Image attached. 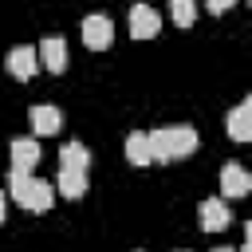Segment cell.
<instances>
[{
  "label": "cell",
  "instance_id": "6da1fadb",
  "mask_svg": "<svg viewBox=\"0 0 252 252\" xmlns=\"http://www.w3.org/2000/svg\"><path fill=\"white\" fill-rule=\"evenodd\" d=\"M197 130L193 126H161L150 134V154L154 161H177V158H189L197 150Z\"/></svg>",
  "mask_w": 252,
  "mask_h": 252
},
{
  "label": "cell",
  "instance_id": "7a4b0ae2",
  "mask_svg": "<svg viewBox=\"0 0 252 252\" xmlns=\"http://www.w3.org/2000/svg\"><path fill=\"white\" fill-rule=\"evenodd\" d=\"M8 193H12V201H16L20 209H28V213H47V209L55 205V189H51L47 181L24 173V169H12V177H8Z\"/></svg>",
  "mask_w": 252,
  "mask_h": 252
},
{
  "label": "cell",
  "instance_id": "3957f363",
  "mask_svg": "<svg viewBox=\"0 0 252 252\" xmlns=\"http://www.w3.org/2000/svg\"><path fill=\"white\" fill-rule=\"evenodd\" d=\"M83 43H87L91 51H106V47L114 43V24H110V16H102V12L87 16V20H83Z\"/></svg>",
  "mask_w": 252,
  "mask_h": 252
},
{
  "label": "cell",
  "instance_id": "277c9868",
  "mask_svg": "<svg viewBox=\"0 0 252 252\" xmlns=\"http://www.w3.org/2000/svg\"><path fill=\"white\" fill-rule=\"evenodd\" d=\"M35 55H39V67H43V71H51V75H63V71H67V43H63L59 35L39 39Z\"/></svg>",
  "mask_w": 252,
  "mask_h": 252
},
{
  "label": "cell",
  "instance_id": "5b68a950",
  "mask_svg": "<svg viewBox=\"0 0 252 252\" xmlns=\"http://www.w3.org/2000/svg\"><path fill=\"white\" fill-rule=\"evenodd\" d=\"M197 220H201L205 232H224V228L232 224V213H228V205H224L220 197H209V201H201Z\"/></svg>",
  "mask_w": 252,
  "mask_h": 252
},
{
  "label": "cell",
  "instance_id": "8992f818",
  "mask_svg": "<svg viewBox=\"0 0 252 252\" xmlns=\"http://www.w3.org/2000/svg\"><path fill=\"white\" fill-rule=\"evenodd\" d=\"M158 32H161V16L150 4H134L130 8V35L134 39H154Z\"/></svg>",
  "mask_w": 252,
  "mask_h": 252
},
{
  "label": "cell",
  "instance_id": "52a82bcc",
  "mask_svg": "<svg viewBox=\"0 0 252 252\" xmlns=\"http://www.w3.org/2000/svg\"><path fill=\"white\" fill-rule=\"evenodd\" d=\"M35 71H39V55H35V47L20 43V47L8 51V75H12V79H32Z\"/></svg>",
  "mask_w": 252,
  "mask_h": 252
},
{
  "label": "cell",
  "instance_id": "ba28073f",
  "mask_svg": "<svg viewBox=\"0 0 252 252\" xmlns=\"http://www.w3.org/2000/svg\"><path fill=\"white\" fill-rule=\"evenodd\" d=\"M228 138L232 142H252V98H244V102H236L232 110H228Z\"/></svg>",
  "mask_w": 252,
  "mask_h": 252
},
{
  "label": "cell",
  "instance_id": "9c48e42d",
  "mask_svg": "<svg viewBox=\"0 0 252 252\" xmlns=\"http://www.w3.org/2000/svg\"><path fill=\"white\" fill-rule=\"evenodd\" d=\"M28 122H32V134H35V138H47V134H59L63 114L43 102V106H32V110H28Z\"/></svg>",
  "mask_w": 252,
  "mask_h": 252
},
{
  "label": "cell",
  "instance_id": "30bf717a",
  "mask_svg": "<svg viewBox=\"0 0 252 252\" xmlns=\"http://www.w3.org/2000/svg\"><path fill=\"white\" fill-rule=\"evenodd\" d=\"M248 189H252L248 169L236 165V161H228V165L220 169V193H224V197H248Z\"/></svg>",
  "mask_w": 252,
  "mask_h": 252
},
{
  "label": "cell",
  "instance_id": "8fae6325",
  "mask_svg": "<svg viewBox=\"0 0 252 252\" xmlns=\"http://www.w3.org/2000/svg\"><path fill=\"white\" fill-rule=\"evenodd\" d=\"M8 154H12V169H24V173H32V169L39 165V158H43L35 138H16Z\"/></svg>",
  "mask_w": 252,
  "mask_h": 252
},
{
  "label": "cell",
  "instance_id": "7c38bea8",
  "mask_svg": "<svg viewBox=\"0 0 252 252\" xmlns=\"http://www.w3.org/2000/svg\"><path fill=\"white\" fill-rule=\"evenodd\" d=\"M59 193H63L67 201H79V197L87 193V173H83V169H63V165H59Z\"/></svg>",
  "mask_w": 252,
  "mask_h": 252
},
{
  "label": "cell",
  "instance_id": "4fadbf2b",
  "mask_svg": "<svg viewBox=\"0 0 252 252\" xmlns=\"http://www.w3.org/2000/svg\"><path fill=\"white\" fill-rule=\"evenodd\" d=\"M126 161L138 165V169L154 161V154H150V134H130V138H126Z\"/></svg>",
  "mask_w": 252,
  "mask_h": 252
},
{
  "label": "cell",
  "instance_id": "5bb4252c",
  "mask_svg": "<svg viewBox=\"0 0 252 252\" xmlns=\"http://www.w3.org/2000/svg\"><path fill=\"white\" fill-rule=\"evenodd\" d=\"M59 165H63V169H83V173H87V165H91L87 146H83V142H67V146L59 150Z\"/></svg>",
  "mask_w": 252,
  "mask_h": 252
},
{
  "label": "cell",
  "instance_id": "9a60e30c",
  "mask_svg": "<svg viewBox=\"0 0 252 252\" xmlns=\"http://www.w3.org/2000/svg\"><path fill=\"white\" fill-rule=\"evenodd\" d=\"M169 16L177 28H189L197 20V0H169Z\"/></svg>",
  "mask_w": 252,
  "mask_h": 252
},
{
  "label": "cell",
  "instance_id": "2e32d148",
  "mask_svg": "<svg viewBox=\"0 0 252 252\" xmlns=\"http://www.w3.org/2000/svg\"><path fill=\"white\" fill-rule=\"evenodd\" d=\"M232 4H236V0H205V8H209V12H217V16H220V12H228Z\"/></svg>",
  "mask_w": 252,
  "mask_h": 252
},
{
  "label": "cell",
  "instance_id": "e0dca14e",
  "mask_svg": "<svg viewBox=\"0 0 252 252\" xmlns=\"http://www.w3.org/2000/svg\"><path fill=\"white\" fill-rule=\"evenodd\" d=\"M4 213H8V197L0 193V224H4Z\"/></svg>",
  "mask_w": 252,
  "mask_h": 252
},
{
  "label": "cell",
  "instance_id": "ac0fdd59",
  "mask_svg": "<svg viewBox=\"0 0 252 252\" xmlns=\"http://www.w3.org/2000/svg\"><path fill=\"white\" fill-rule=\"evenodd\" d=\"M213 252H236V248H213Z\"/></svg>",
  "mask_w": 252,
  "mask_h": 252
}]
</instances>
